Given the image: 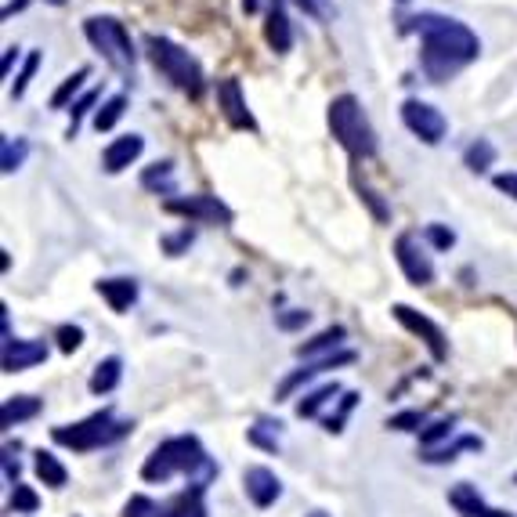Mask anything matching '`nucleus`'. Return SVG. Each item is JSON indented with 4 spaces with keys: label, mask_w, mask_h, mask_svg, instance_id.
Here are the masks:
<instances>
[{
    "label": "nucleus",
    "mask_w": 517,
    "mask_h": 517,
    "mask_svg": "<svg viewBox=\"0 0 517 517\" xmlns=\"http://www.w3.org/2000/svg\"><path fill=\"white\" fill-rule=\"evenodd\" d=\"M409 22H413L409 29L420 33V69L431 83H445L460 69L478 62L482 40L471 25L445 18V15H416Z\"/></svg>",
    "instance_id": "obj_1"
},
{
    "label": "nucleus",
    "mask_w": 517,
    "mask_h": 517,
    "mask_svg": "<svg viewBox=\"0 0 517 517\" xmlns=\"http://www.w3.org/2000/svg\"><path fill=\"white\" fill-rule=\"evenodd\" d=\"M174 474H196L192 485H203V489H207V482L218 474L214 460L203 453V445H200L196 434L167 438L163 445L152 449V456H149L145 467H141V478L152 482V485H163V482H171Z\"/></svg>",
    "instance_id": "obj_2"
},
{
    "label": "nucleus",
    "mask_w": 517,
    "mask_h": 517,
    "mask_svg": "<svg viewBox=\"0 0 517 517\" xmlns=\"http://www.w3.org/2000/svg\"><path fill=\"white\" fill-rule=\"evenodd\" d=\"M329 131L340 141V149L351 152L355 160L376 156V131H373L369 116L362 112L355 94H340L329 102Z\"/></svg>",
    "instance_id": "obj_3"
},
{
    "label": "nucleus",
    "mask_w": 517,
    "mask_h": 517,
    "mask_svg": "<svg viewBox=\"0 0 517 517\" xmlns=\"http://www.w3.org/2000/svg\"><path fill=\"white\" fill-rule=\"evenodd\" d=\"M131 427H134L131 420H116L112 409H102V413H94V416H87V420H80V424L54 427L51 438H54V445H65V449H73V453H94V449H102V445L120 442Z\"/></svg>",
    "instance_id": "obj_4"
},
{
    "label": "nucleus",
    "mask_w": 517,
    "mask_h": 517,
    "mask_svg": "<svg viewBox=\"0 0 517 517\" xmlns=\"http://www.w3.org/2000/svg\"><path fill=\"white\" fill-rule=\"evenodd\" d=\"M145 47H149L152 65H156L178 91H185L189 98H200V94H203V69H200V62H196L181 44H174V40L152 33V36L145 40Z\"/></svg>",
    "instance_id": "obj_5"
},
{
    "label": "nucleus",
    "mask_w": 517,
    "mask_h": 517,
    "mask_svg": "<svg viewBox=\"0 0 517 517\" xmlns=\"http://www.w3.org/2000/svg\"><path fill=\"white\" fill-rule=\"evenodd\" d=\"M83 36L94 44V51H98L112 69H120V73H131V69H134L138 51H134L131 33H127V25H123L120 18H112V15H91V18L83 22Z\"/></svg>",
    "instance_id": "obj_6"
},
{
    "label": "nucleus",
    "mask_w": 517,
    "mask_h": 517,
    "mask_svg": "<svg viewBox=\"0 0 517 517\" xmlns=\"http://www.w3.org/2000/svg\"><path fill=\"white\" fill-rule=\"evenodd\" d=\"M402 123H405L424 145H438V141L445 138V131H449V120L442 116V109H434V105H427V102H420V98H409V102L402 105Z\"/></svg>",
    "instance_id": "obj_7"
},
{
    "label": "nucleus",
    "mask_w": 517,
    "mask_h": 517,
    "mask_svg": "<svg viewBox=\"0 0 517 517\" xmlns=\"http://www.w3.org/2000/svg\"><path fill=\"white\" fill-rule=\"evenodd\" d=\"M391 315L409 329V333H416L424 344H427V351H431V358L434 362H445L449 358V344H445V333H442V326L438 322H431L427 315H420L416 307H409V304H395L391 307Z\"/></svg>",
    "instance_id": "obj_8"
},
{
    "label": "nucleus",
    "mask_w": 517,
    "mask_h": 517,
    "mask_svg": "<svg viewBox=\"0 0 517 517\" xmlns=\"http://www.w3.org/2000/svg\"><path fill=\"white\" fill-rule=\"evenodd\" d=\"M395 260L402 268V275L409 278V286H431L434 282V264L424 254V247L416 243V236H398L395 239Z\"/></svg>",
    "instance_id": "obj_9"
},
{
    "label": "nucleus",
    "mask_w": 517,
    "mask_h": 517,
    "mask_svg": "<svg viewBox=\"0 0 517 517\" xmlns=\"http://www.w3.org/2000/svg\"><path fill=\"white\" fill-rule=\"evenodd\" d=\"M218 105L225 112V120L236 127V131H258V120L247 105V94H243V83L236 76H225L218 80Z\"/></svg>",
    "instance_id": "obj_10"
},
{
    "label": "nucleus",
    "mask_w": 517,
    "mask_h": 517,
    "mask_svg": "<svg viewBox=\"0 0 517 517\" xmlns=\"http://www.w3.org/2000/svg\"><path fill=\"white\" fill-rule=\"evenodd\" d=\"M167 210L185 214L192 221H207V225H232V210L218 196H178V200H167Z\"/></svg>",
    "instance_id": "obj_11"
},
{
    "label": "nucleus",
    "mask_w": 517,
    "mask_h": 517,
    "mask_svg": "<svg viewBox=\"0 0 517 517\" xmlns=\"http://www.w3.org/2000/svg\"><path fill=\"white\" fill-rule=\"evenodd\" d=\"M355 362V351H347V347H340L337 355H326V358H315V362H304L300 369H293L282 384H278V391H275V402H289L293 398V391L297 387H304L307 380H315L318 373H326V369H337V366H351Z\"/></svg>",
    "instance_id": "obj_12"
},
{
    "label": "nucleus",
    "mask_w": 517,
    "mask_h": 517,
    "mask_svg": "<svg viewBox=\"0 0 517 517\" xmlns=\"http://www.w3.org/2000/svg\"><path fill=\"white\" fill-rule=\"evenodd\" d=\"M47 358V344L44 340H4V373H22L33 369Z\"/></svg>",
    "instance_id": "obj_13"
},
{
    "label": "nucleus",
    "mask_w": 517,
    "mask_h": 517,
    "mask_svg": "<svg viewBox=\"0 0 517 517\" xmlns=\"http://www.w3.org/2000/svg\"><path fill=\"white\" fill-rule=\"evenodd\" d=\"M243 485H247V496H250V503H254L258 511H268V507L282 496V482H278L275 471H268V467H247Z\"/></svg>",
    "instance_id": "obj_14"
},
{
    "label": "nucleus",
    "mask_w": 517,
    "mask_h": 517,
    "mask_svg": "<svg viewBox=\"0 0 517 517\" xmlns=\"http://www.w3.org/2000/svg\"><path fill=\"white\" fill-rule=\"evenodd\" d=\"M264 40L275 54H286L293 47V25H289V15H286V4L282 0H271L268 4V15H264Z\"/></svg>",
    "instance_id": "obj_15"
},
{
    "label": "nucleus",
    "mask_w": 517,
    "mask_h": 517,
    "mask_svg": "<svg viewBox=\"0 0 517 517\" xmlns=\"http://www.w3.org/2000/svg\"><path fill=\"white\" fill-rule=\"evenodd\" d=\"M141 152H145V138H141V134H123V138H116V141L105 145L102 167H105L109 174H120V171H127Z\"/></svg>",
    "instance_id": "obj_16"
},
{
    "label": "nucleus",
    "mask_w": 517,
    "mask_h": 517,
    "mask_svg": "<svg viewBox=\"0 0 517 517\" xmlns=\"http://www.w3.org/2000/svg\"><path fill=\"white\" fill-rule=\"evenodd\" d=\"M449 503L460 511L463 517H514V514H507V511H493L482 496H478V489L474 485H456L453 493H449Z\"/></svg>",
    "instance_id": "obj_17"
},
{
    "label": "nucleus",
    "mask_w": 517,
    "mask_h": 517,
    "mask_svg": "<svg viewBox=\"0 0 517 517\" xmlns=\"http://www.w3.org/2000/svg\"><path fill=\"white\" fill-rule=\"evenodd\" d=\"M94 289L105 297V304L112 307V311H127L134 300H138V282L134 278H102V282H94Z\"/></svg>",
    "instance_id": "obj_18"
},
{
    "label": "nucleus",
    "mask_w": 517,
    "mask_h": 517,
    "mask_svg": "<svg viewBox=\"0 0 517 517\" xmlns=\"http://www.w3.org/2000/svg\"><path fill=\"white\" fill-rule=\"evenodd\" d=\"M344 337H347V329L344 326H329V329H322L318 337H311V340H304L300 347H297V355L300 358H326V355H337L340 351V344H344Z\"/></svg>",
    "instance_id": "obj_19"
},
{
    "label": "nucleus",
    "mask_w": 517,
    "mask_h": 517,
    "mask_svg": "<svg viewBox=\"0 0 517 517\" xmlns=\"http://www.w3.org/2000/svg\"><path fill=\"white\" fill-rule=\"evenodd\" d=\"M203 496H207V489H203V485H192V489L178 493V496L160 511V517H207Z\"/></svg>",
    "instance_id": "obj_20"
},
{
    "label": "nucleus",
    "mask_w": 517,
    "mask_h": 517,
    "mask_svg": "<svg viewBox=\"0 0 517 517\" xmlns=\"http://www.w3.org/2000/svg\"><path fill=\"white\" fill-rule=\"evenodd\" d=\"M36 413H40V398H33V395H11V398H4L0 424H4V427H15V424L33 420Z\"/></svg>",
    "instance_id": "obj_21"
},
{
    "label": "nucleus",
    "mask_w": 517,
    "mask_h": 517,
    "mask_svg": "<svg viewBox=\"0 0 517 517\" xmlns=\"http://www.w3.org/2000/svg\"><path fill=\"white\" fill-rule=\"evenodd\" d=\"M120 376H123V362H120L116 355H109V358H102V362L94 366L87 387H91V395H109V391H116Z\"/></svg>",
    "instance_id": "obj_22"
},
{
    "label": "nucleus",
    "mask_w": 517,
    "mask_h": 517,
    "mask_svg": "<svg viewBox=\"0 0 517 517\" xmlns=\"http://www.w3.org/2000/svg\"><path fill=\"white\" fill-rule=\"evenodd\" d=\"M340 395V384L333 380V384H322V387H315V391H307L300 402H297V416L300 420H311V416H318V409L326 405V402H333Z\"/></svg>",
    "instance_id": "obj_23"
},
{
    "label": "nucleus",
    "mask_w": 517,
    "mask_h": 517,
    "mask_svg": "<svg viewBox=\"0 0 517 517\" xmlns=\"http://www.w3.org/2000/svg\"><path fill=\"white\" fill-rule=\"evenodd\" d=\"M493 163H496V145H493L489 138H478V141L467 145V152H463V167H467V171L485 174Z\"/></svg>",
    "instance_id": "obj_24"
},
{
    "label": "nucleus",
    "mask_w": 517,
    "mask_h": 517,
    "mask_svg": "<svg viewBox=\"0 0 517 517\" xmlns=\"http://www.w3.org/2000/svg\"><path fill=\"white\" fill-rule=\"evenodd\" d=\"M36 478L44 482V485H51V489H65V482H69V474H65V467L58 463V456L54 453H36Z\"/></svg>",
    "instance_id": "obj_25"
},
{
    "label": "nucleus",
    "mask_w": 517,
    "mask_h": 517,
    "mask_svg": "<svg viewBox=\"0 0 517 517\" xmlns=\"http://www.w3.org/2000/svg\"><path fill=\"white\" fill-rule=\"evenodd\" d=\"M127 112V94H112L102 102V109H94V131H112L120 123V116Z\"/></svg>",
    "instance_id": "obj_26"
},
{
    "label": "nucleus",
    "mask_w": 517,
    "mask_h": 517,
    "mask_svg": "<svg viewBox=\"0 0 517 517\" xmlns=\"http://www.w3.org/2000/svg\"><path fill=\"white\" fill-rule=\"evenodd\" d=\"M87 76H91V69H87V65H83V69H76L73 76H65V83H62V87L51 94V109H69V102H73V98L83 91Z\"/></svg>",
    "instance_id": "obj_27"
},
{
    "label": "nucleus",
    "mask_w": 517,
    "mask_h": 517,
    "mask_svg": "<svg viewBox=\"0 0 517 517\" xmlns=\"http://www.w3.org/2000/svg\"><path fill=\"white\" fill-rule=\"evenodd\" d=\"M25 156H29V141L25 138H4V145H0V171L15 174L25 163Z\"/></svg>",
    "instance_id": "obj_28"
},
{
    "label": "nucleus",
    "mask_w": 517,
    "mask_h": 517,
    "mask_svg": "<svg viewBox=\"0 0 517 517\" xmlns=\"http://www.w3.org/2000/svg\"><path fill=\"white\" fill-rule=\"evenodd\" d=\"M171 181H174V163H171V160L152 163V167L141 174V189H149V192H156V196H160V192H171V189H174Z\"/></svg>",
    "instance_id": "obj_29"
},
{
    "label": "nucleus",
    "mask_w": 517,
    "mask_h": 517,
    "mask_svg": "<svg viewBox=\"0 0 517 517\" xmlns=\"http://www.w3.org/2000/svg\"><path fill=\"white\" fill-rule=\"evenodd\" d=\"M453 427H456V416H445V420H434L431 427H424V431H420L424 449H427V453H434V449H438V442H445V438L453 434Z\"/></svg>",
    "instance_id": "obj_30"
},
{
    "label": "nucleus",
    "mask_w": 517,
    "mask_h": 517,
    "mask_svg": "<svg viewBox=\"0 0 517 517\" xmlns=\"http://www.w3.org/2000/svg\"><path fill=\"white\" fill-rule=\"evenodd\" d=\"M40 51H29L25 54V65H22V73H18V80H15V87H11V98H22L25 94V87L33 83V76H36V69H40Z\"/></svg>",
    "instance_id": "obj_31"
},
{
    "label": "nucleus",
    "mask_w": 517,
    "mask_h": 517,
    "mask_svg": "<svg viewBox=\"0 0 517 517\" xmlns=\"http://www.w3.org/2000/svg\"><path fill=\"white\" fill-rule=\"evenodd\" d=\"M98 98H102L98 91H87L80 102H73V105H69V112H73V120H69V131H65L69 138H76V131H80V120H83V116H87L94 105H98Z\"/></svg>",
    "instance_id": "obj_32"
},
{
    "label": "nucleus",
    "mask_w": 517,
    "mask_h": 517,
    "mask_svg": "<svg viewBox=\"0 0 517 517\" xmlns=\"http://www.w3.org/2000/svg\"><path fill=\"white\" fill-rule=\"evenodd\" d=\"M40 507V496L29 489V485H15V493H11V511L15 514H33Z\"/></svg>",
    "instance_id": "obj_33"
},
{
    "label": "nucleus",
    "mask_w": 517,
    "mask_h": 517,
    "mask_svg": "<svg viewBox=\"0 0 517 517\" xmlns=\"http://www.w3.org/2000/svg\"><path fill=\"white\" fill-rule=\"evenodd\" d=\"M355 405H358V395H355V391H344V398H340V409H337V413L326 420V431H329V434L344 431V420H347V413H351Z\"/></svg>",
    "instance_id": "obj_34"
},
{
    "label": "nucleus",
    "mask_w": 517,
    "mask_h": 517,
    "mask_svg": "<svg viewBox=\"0 0 517 517\" xmlns=\"http://www.w3.org/2000/svg\"><path fill=\"white\" fill-rule=\"evenodd\" d=\"M54 337H58V351H65V355H73V351L83 344V329H80V326H69V322L58 326Z\"/></svg>",
    "instance_id": "obj_35"
},
{
    "label": "nucleus",
    "mask_w": 517,
    "mask_h": 517,
    "mask_svg": "<svg viewBox=\"0 0 517 517\" xmlns=\"http://www.w3.org/2000/svg\"><path fill=\"white\" fill-rule=\"evenodd\" d=\"M424 420H427V416H424L420 409H409V413L391 416V420H387V427H391V431H420V427H424Z\"/></svg>",
    "instance_id": "obj_36"
},
{
    "label": "nucleus",
    "mask_w": 517,
    "mask_h": 517,
    "mask_svg": "<svg viewBox=\"0 0 517 517\" xmlns=\"http://www.w3.org/2000/svg\"><path fill=\"white\" fill-rule=\"evenodd\" d=\"M123 517H160V507L149 496H131L123 507Z\"/></svg>",
    "instance_id": "obj_37"
},
{
    "label": "nucleus",
    "mask_w": 517,
    "mask_h": 517,
    "mask_svg": "<svg viewBox=\"0 0 517 517\" xmlns=\"http://www.w3.org/2000/svg\"><path fill=\"white\" fill-rule=\"evenodd\" d=\"M427 239H431L434 250H449V247L456 243V232L445 229V225H427Z\"/></svg>",
    "instance_id": "obj_38"
},
{
    "label": "nucleus",
    "mask_w": 517,
    "mask_h": 517,
    "mask_svg": "<svg viewBox=\"0 0 517 517\" xmlns=\"http://www.w3.org/2000/svg\"><path fill=\"white\" fill-rule=\"evenodd\" d=\"M192 239H196V232H192V229H181L178 236L163 239V247H167V254H171V258H181V250H189V247H192Z\"/></svg>",
    "instance_id": "obj_39"
},
{
    "label": "nucleus",
    "mask_w": 517,
    "mask_h": 517,
    "mask_svg": "<svg viewBox=\"0 0 517 517\" xmlns=\"http://www.w3.org/2000/svg\"><path fill=\"white\" fill-rule=\"evenodd\" d=\"M307 318H311V311H300V307H293V311H282V315H275V322H278V329H300V326H307Z\"/></svg>",
    "instance_id": "obj_40"
},
{
    "label": "nucleus",
    "mask_w": 517,
    "mask_h": 517,
    "mask_svg": "<svg viewBox=\"0 0 517 517\" xmlns=\"http://www.w3.org/2000/svg\"><path fill=\"white\" fill-rule=\"evenodd\" d=\"M358 196H362V203L373 210V218H376L380 225H384V221H391V210H387V207L376 200V192H373V189H358Z\"/></svg>",
    "instance_id": "obj_41"
},
{
    "label": "nucleus",
    "mask_w": 517,
    "mask_h": 517,
    "mask_svg": "<svg viewBox=\"0 0 517 517\" xmlns=\"http://www.w3.org/2000/svg\"><path fill=\"white\" fill-rule=\"evenodd\" d=\"M493 185H496L503 196H511V200L517 203V174H514V171H507V174H496V178H493Z\"/></svg>",
    "instance_id": "obj_42"
},
{
    "label": "nucleus",
    "mask_w": 517,
    "mask_h": 517,
    "mask_svg": "<svg viewBox=\"0 0 517 517\" xmlns=\"http://www.w3.org/2000/svg\"><path fill=\"white\" fill-rule=\"evenodd\" d=\"M250 442L260 445V449H268V453H275V449H278V442H275V438H268L260 427H250Z\"/></svg>",
    "instance_id": "obj_43"
},
{
    "label": "nucleus",
    "mask_w": 517,
    "mask_h": 517,
    "mask_svg": "<svg viewBox=\"0 0 517 517\" xmlns=\"http://www.w3.org/2000/svg\"><path fill=\"white\" fill-rule=\"evenodd\" d=\"M18 62V47H4V62H0V73L7 76L11 73V65Z\"/></svg>",
    "instance_id": "obj_44"
},
{
    "label": "nucleus",
    "mask_w": 517,
    "mask_h": 517,
    "mask_svg": "<svg viewBox=\"0 0 517 517\" xmlns=\"http://www.w3.org/2000/svg\"><path fill=\"white\" fill-rule=\"evenodd\" d=\"M300 11H307V15H318V0H293Z\"/></svg>",
    "instance_id": "obj_45"
},
{
    "label": "nucleus",
    "mask_w": 517,
    "mask_h": 517,
    "mask_svg": "<svg viewBox=\"0 0 517 517\" xmlns=\"http://www.w3.org/2000/svg\"><path fill=\"white\" fill-rule=\"evenodd\" d=\"M4 471H7V478H18V463H11L7 453H4Z\"/></svg>",
    "instance_id": "obj_46"
},
{
    "label": "nucleus",
    "mask_w": 517,
    "mask_h": 517,
    "mask_svg": "<svg viewBox=\"0 0 517 517\" xmlns=\"http://www.w3.org/2000/svg\"><path fill=\"white\" fill-rule=\"evenodd\" d=\"M29 0H15V4H4V18H11V11H22Z\"/></svg>",
    "instance_id": "obj_47"
},
{
    "label": "nucleus",
    "mask_w": 517,
    "mask_h": 517,
    "mask_svg": "<svg viewBox=\"0 0 517 517\" xmlns=\"http://www.w3.org/2000/svg\"><path fill=\"white\" fill-rule=\"evenodd\" d=\"M258 7H260V0H243V11H247V15H254Z\"/></svg>",
    "instance_id": "obj_48"
},
{
    "label": "nucleus",
    "mask_w": 517,
    "mask_h": 517,
    "mask_svg": "<svg viewBox=\"0 0 517 517\" xmlns=\"http://www.w3.org/2000/svg\"><path fill=\"white\" fill-rule=\"evenodd\" d=\"M47 4H54V7H62V4H65V0H47Z\"/></svg>",
    "instance_id": "obj_49"
},
{
    "label": "nucleus",
    "mask_w": 517,
    "mask_h": 517,
    "mask_svg": "<svg viewBox=\"0 0 517 517\" xmlns=\"http://www.w3.org/2000/svg\"><path fill=\"white\" fill-rule=\"evenodd\" d=\"M398 4H409V0H398Z\"/></svg>",
    "instance_id": "obj_50"
},
{
    "label": "nucleus",
    "mask_w": 517,
    "mask_h": 517,
    "mask_svg": "<svg viewBox=\"0 0 517 517\" xmlns=\"http://www.w3.org/2000/svg\"><path fill=\"white\" fill-rule=\"evenodd\" d=\"M311 517H322V514H311Z\"/></svg>",
    "instance_id": "obj_51"
},
{
    "label": "nucleus",
    "mask_w": 517,
    "mask_h": 517,
    "mask_svg": "<svg viewBox=\"0 0 517 517\" xmlns=\"http://www.w3.org/2000/svg\"><path fill=\"white\" fill-rule=\"evenodd\" d=\"M514 485H517V474H514Z\"/></svg>",
    "instance_id": "obj_52"
}]
</instances>
